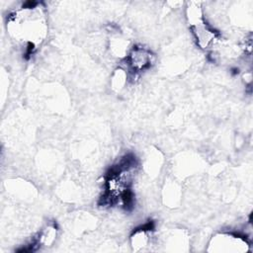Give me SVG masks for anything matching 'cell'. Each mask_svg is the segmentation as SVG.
I'll return each mask as SVG.
<instances>
[{
    "label": "cell",
    "mask_w": 253,
    "mask_h": 253,
    "mask_svg": "<svg viewBox=\"0 0 253 253\" xmlns=\"http://www.w3.org/2000/svg\"><path fill=\"white\" fill-rule=\"evenodd\" d=\"M57 233V228L54 223L47 224L38 235L36 239L33 241V246H35V249L39 246H49L52 244V242L55 240Z\"/></svg>",
    "instance_id": "cell-3"
},
{
    "label": "cell",
    "mask_w": 253,
    "mask_h": 253,
    "mask_svg": "<svg viewBox=\"0 0 253 253\" xmlns=\"http://www.w3.org/2000/svg\"><path fill=\"white\" fill-rule=\"evenodd\" d=\"M154 54L143 46H133L126 55L128 68L133 72L143 71L153 63Z\"/></svg>",
    "instance_id": "cell-2"
},
{
    "label": "cell",
    "mask_w": 253,
    "mask_h": 253,
    "mask_svg": "<svg viewBox=\"0 0 253 253\" xmlns=\"http://www.w3.org/2000/svg\"><path fill=\"white\" fill-rule=\"evenodd\" d=\"M7 30L15 40L26 44V54L31 55L46 34V24L39 4L28 2L12 12L7 19Z\"/></svg>",
    "instance_id": "cell-1"
}]
</instances>
